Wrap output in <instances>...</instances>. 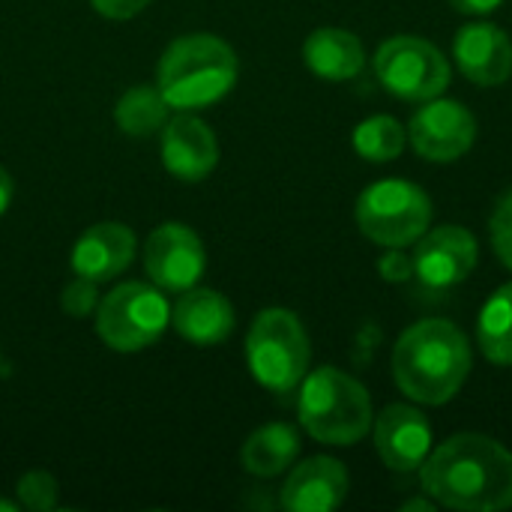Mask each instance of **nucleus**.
<instances>
[{"instance_id":"f257e3e1","label":"nucleus","mask_w":512,"mask_h":512,"mask_svg":"<svg viewBox=\"0 0 512 512\" xmlns=\"http://www.w3.org/2000/svg\"><path fill=\"white\" fill-rule=\"evenodd\" d=\"M423 492L447 510L498 512L512 507V453L489 435L447 438L420 468Z\"/></svg>"},{"instance_id":"f03ea898","label":"nucleus","mask_w":512,"mask_h":512,"mask_svg":"<svg viewBox=\"0 0 512 512\" xmlns=\"http://www.w3.org/2000/svg\"><path fill=\"white\" fill-rule=\"evenodd\" d=\"M468 372V339L456 324L444 318L417 321L393 345V381L411 402H450L468 381Z\"/></svg>"},{"instance_id":"7ed1b4c3","label":"nucleus","mask_w":512,"mask_h":512,"mask_svg":"<svg viewBox=\"0 0 512 512\" xmlns=\"http://www.w3.org/2000/svg\"><path fill=\"white\" fill-rule=\"evenodd\" d=\"M240 75L234 48L213 33L174 39L156 66V87L174 111H201L231 93Z\"/></svg>"},{"instance_id":"20e7f679","label":"nucleus","mask_w":512,"mask_h":512,"mask_svg":"<svg viewBox=\"0 0 512 512\" xmlns=\"http://www.w3.org/2000/svg\"><path fill=\"white\" fill-rule=\"evenodd\" d=\"M300 426L321 444L351 447L372 429V399L366 387L336 366H321L300 381Z\"/></svg>"},{"instance_id":"39448f33","label":"nucleus","mask_w":512,"mask_h":512,"mask_svg":"<svg viewBox=\"0 0 512 512\" xmlns=\"http://www.w3.org/2000/svg\"><path fill=\"white\" fill-rule=\"evenodd\" d=\"M312 345L303 321L288 309H264L246 336V366L270 393H291L309 372Z\"/></svg>"},{"instance_id":"423d86ee","label":"nucleus","mask_w":512,"mask_h":512,"mask_svg":"<svg viewBox=\"0 0 512 512\" xmlns=\"http://www.w3.org/2000/svg\"><path fill=\"white\" fill-rule=\"evenodd\" d=\"M357 225L378 246H414L432 225V198L411 180H378L357 198Z\"/></svg>"},{"instance_id":"0eeeda50","label":"nucleus","mask_w":512,"mask_h":512,"mask_svg":"<svg viewBox=\"0 0 512 512\" xmlns=\"http://www.w3.org/2000/svg\"><path fill=\"white\" fill-rule=\"evenodd\" d=\"M171 324L165 291L147 282H120L96 306L99 339L120 354H135L159 342Z\"/></svg>"},{"instance_id":"6e6552de","label":"nucleus","mask_w":512,"mask_h":512,"mask_svg":"<svg viewBox=\"0 0 512 512\" xmlns=\"http://www.w3.org/2000/svg\"><path fill=\"white\" fill-rule=\"evenodd\" d=\"M381 87L405 102H429L450 87L447 57L420 36H393L375 54Z\"/></svg>"},{"instance_id":"1a4fd4ad","label":"nucleus","mask_w":512,"mask_h":512,"mask_svg":"<svg viewBox=\"0 0 512 512\" xmlns=\"http://www.w3.org/2000/svg\"><path fill=\"white\" fill-rule=\"evenodd\" d=\"M414 246L417 249L411 252L414 261L411 282L426 297L453 291L474 273L480 261L477 237L459 225H441L435 231H426Z\"/></svg>"},{"instance_id":"9d476101","label":"nucleus","mask_w":512,"mask_h":512,"mask_svg":"<svg viewBox=\"0 0 512 512\" xmlns=\"http://www.w3.org/2000/svg\"><path fill=\"white\" fill-rule=\"evenodd\" d=\"M144 270L162 291L183 294L195 288L207 270V252L201 237L183 222H162L144 243Z\"/></svg>"},{"instance_id":"9b49d317","label":"nucleus","mask_w":512,"mask_h":512,"mask_svg":"<svg viewBox=\"0 0 512 512\" xmlns=\"http://www.w3.org/2000/svg\"><path fill=\"white\" fill-rule=\"evenodd\" d=\"M408 138L429 162H456L477 141V117L456 99H429L414 111Z\"/></svg>"},{"instance_id":"f8f14e48","label":"nucleus","mask_w":512,"mask_h":512,"mask_svg":"<svg viewBox=\"0 0 512 512\" xmlns=\"http://www.w3.org/2000/svg\"><path fill=\"white\" fill-rule=\"evenodd\" d=\"M162 165L183 183H201L219 165V141L213 129L192 111H180L159 129Z\"/></svg>"},{"instance_id":"ddd939ff","label":"nucleus","mask_w":512,"mask_h":512,"mask_svg":"<svg viewBox=\"0 0 512 512\" xmlns=\"http://www.w3.org/2000/svg\"><path fill=\"white\" fill-rule=\"evenodd\" d=\"M432 441V423L420 408L390 405L381 411V417H375V447L390 471H420L432 453Z\"/></svg>"},{"instance_id":"4468645a","label":"nucleus","mask_w":512,"mask_h":512,"mask_svg":"<svg viewBox=\"0 0 512 512\" xmlns=\"http://www.w3.org/2000/svg\"><path fill=\"white\" fill-rule=\"evenodd\" d=\"M138 240L123 222H99L90 225L72 246L69 264L75 276H84L96 285L117 279L135 258Z\"/></svg>"},{"instance_id":"2eb2a0df","label":"nucleus","mask_w":512,"mask_h":512,"mask_svg":"<svg viewBox=\"0 0 512 512\" xmlns=\"http://www.w3.org/2000/svg\"><path fill=\"white\" fill-rule=\"evenodd\" d=\"M348 498V471L339 459L315 456L300 462L282 492L279 504L288 512H330Z\"/></svg>"},{"instance_id":"dca6fc26","label":"nucleus","mask_w":512,"mask_h":512,"mask_svg":"<svg viewBox=\"0 0 512 512\" xmlns=\"http://www.w3.org/2000/svg\"><path fill=\"white\" fill-rule=\"evenodd\" d=\"M453 54L456 63L462 69V75L480 87H498L504 81H510L512 75V42L510 36L489 24V21H477V24H465L456 33L453 42Z\"/></svg>"},{"instance_id":"f3484780","label":"nucleus","mask_w":512,"mask_h":512,"mask_svg":"<svg viewBox=\"0 0 512 512\" xmlns=\"http://www.w3.org/2000/svg\"><path fill=\"white\" fill-rule=\"evenodd\" d=\"M171 324L174 330L198 345V348H210V345H222L231 333H234V306L225 294L213 291V288H189L180 294V300L171 309Z\"/></svg>"},{"instance_id":"a211bd4d","label":"nucleus","mask_w":512,"mask_h":512,"mask_svg":"<svg viewBox=\"0 0 512 512\" xmlns=\"http://www.w3.org/2000/svg\"><path fill=\"white\" fill-rule=\"evenodd\" d=\"M303 60L324 81H348L363 72L366 51L351 30L318 27L303 42Z\"/></svg>"},{"instance_id":"6ab92c4d","label":"nucleus","mask_w":512,"mask_h":512,"mask_svg":"<svg viewBox=\"0 0 512 512\" xmlns=\"http://www.w3.org/2000/svg\"><path fill=\"white\" fill-rule=\"evenodd\" d=\"M297 456H300V435L288 423H267L255 429L240 450L243 468L261 480L285 474L297 462Z\"/></svg>"},{"instance_id":"aec40b11","label":"nucleus","mask_w":512,"mask_h":512,"mask_svg":"<svg viewBox=\"0 0 512 512\" xmlns=\"http://www.w3.org/2000/svg\"><path fill=\"white\" fill-rule=\"evenodd\" d=\"M477 345L489 363L512 366V282L486 300L477 318Z\"/></svg>"},{"instance_id":"412c9836","label":"nucleus","mask_w":512,"mask_h":512,"mask_svg":"<svg viewBox=\"0 0 512 512\" xmlns=\"http://www.w3.org/2000/svg\"><path fill=\"white\" fill-rule=\"evenodd\" d=\"M168 120V102L159 87H132L114 105V123L123 135L147 138L156 135Z\"/></svg>"},{"instance_id":"4be33fe9","label":"nucleus","mask_w":512,"mask_h":512,"mask_svg":"<svg viewBox=\"0 0 512 512\" xmlns=\"http://www.w3.org/2000/svg\"><path fill=\"white\" fill-rule=\"evenodd\" d=\"M354 150L366 162H393L405 150V129L396 117L390 114H375L366 117L354 129Z\"/></svg>"},{"instance_id":"5701e85b","label":"nucleus","mask_w":512,"mask_h":512,"mask_svg":"<svg viewBox=\"0 0 512 512\" xmlns=\"http://www.w3.org/2000/svg\"><path fill=\"white\" fill-rule=\"evenodd\" d=\"M15 495H18V504L30 512H48L57 510V498H60V489H57V480L48 474V471H27L18 486H15Z\"/></svg>"},{"instance_id":"b1692460","label":"nucleus","mask_w":512,"mask_h":512,"mask_svg":"<svg viewBox=\"0 0 512 512\" xmlns=\"http://www.w3.org/2000/svg\"><path fill=\"white\" fill-rule=\"evenodd\" d=\"M489 234L498 258L512 270V186L498 198L492 219H489Z\"/></svg>"},{"instance_id":"393cba45","label":"nucleus","mask_w":512,"mask_h":512,"mask_svg":"<svg viewBox=\"0 0 512 512\" xmlns=\"http://www.w3.org/2000/svg\"><path fill=\"white\" fill-rule=\"evenodd\" d=\"M96 288H99L96 282H90V279H84V276H75V279L63 288V294H60V309H63L66 315H72V318H90V315L96 312L99 300H102Z\"/></svg>"},{"instance_id":"a878e982","label":"nucleus","mask_w":512,"mask_h":512,"mask_svg":"<svg viewBox=\"0 0 512 512\" xmlns=\"http://www.w3.org/2000/svg\"><path fill=\"white\" fill-rule=\"evenodd\" d=\"M378 273H381V279H384V282H390V285H405V282H411L414 261H411V255H408V252H402V249H390L387 255H381V261H378Z\"/></svg>"},{"instance_id":"bb28decb","label":"nucleus","mask_w":512,"mask_h":512,"mask_svg":"<svg viewBox=\"0 0 512 512\" xmlns=\"http://www.w3.org/2000/svg\"><path fill=\"white\" fill-rule=\"evenodd\" d=\"M90 6L111 21H126L135 18L138 12H144L150 6V0H90Z\"/></svg>"},{"instance_id":"cd10ccee","label":"nucleus","mask_w":512,"mask_h":512,"mask_svg":"<svg viewBox=\"0 0 512 512\" xmlns=\"http://www.w3.org/2000/svg\"><path fill=\"white\" fill-rule=\"evenodd\" d=\"M456 12H465V15H489L495 12L504 0H447Z\"/></svg>"},{"instance_id":"c85d7f7f","label":"nucleus","mask_w":512,"mask_h":512,"mask_svg":"<svg viewBox=\"0 0 512 512\" xmlns=\"http://www.w3.org/2000/svg\"><path fill=\"white\" fill-rule=\"evenodd\" d=\"M12 195H15V183H12L9 171H6V168H0V216L9 210V204H12Z\"/></svg>"},{"instance_id":"c756f323","label":"nucleus","mask_w":512,"mask_h":512,"mask_svg":"<svg viewBox=\"0 0 512 512\" xmlns=\"http://www.w3.org/2000/svg\"><path fill=\"white\" fill-rule=\"evenodd\" d=\"M435 507H438V504H435V501H423V498H414V501H408V504H405V507H402V510H423V512H432L435 510Z\"/></svg>"},{"instance_id":"7c9ffc66","label":"nucleus","mask_w":512,"mask_h":512,"mask_svg":"<svg viewBox=\"0 0 512 512\" xmlns=\"http://www.w3.org/2000/svg\"><path fill=\"white\" fill-rule=\"evenodd\" d=\"M21 510V504L18 501H6V498H0V512H15Z\"/></svg>"}]
</instances>
